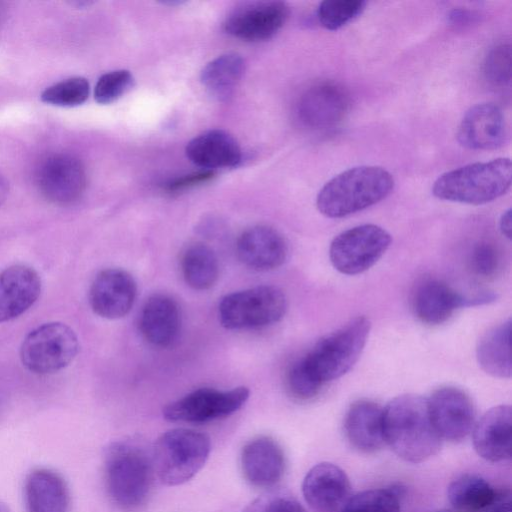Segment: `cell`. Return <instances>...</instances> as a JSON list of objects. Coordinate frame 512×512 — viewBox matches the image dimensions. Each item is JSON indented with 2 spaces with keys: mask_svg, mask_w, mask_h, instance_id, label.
Instances as JSON below:
<instances>
[{
  "mask_svg": "<svg viewBox=\"0 0 512 512\" xmlns=\"http://www.w3.org/2000/svg\"><path fill=\"white\" fill-rule=\"evenodd\" d=\"M0 512H11V510L5 503L0 502Z\"/></svg>",
  "mask_w": 512,
  "mask_h": 512,
  "instance_id": "obj_43",
  "label": "cell"
},
{
  "mask_svg": "<svg viewBox=\"0 0 512 512\" xmlns=\"http://www.w3.org/2000/svg\"><path fill=\"white\" fill-rule=\"evenodd\" d=\"M8 190H9L8 182L6 181L4 176L1 175V173H0V206L5 201L7 194H8Z\"/></svg>",
  "mask_w": 512,
  "mask_h": 512,
  "instance_id": "obj_42",
  "label": "cell"
},
{
  "mask_svg": "<svg viewBox=\"0 0 512 512\" xmlns=\"http://www.w3.org/2000/svg\"><path fill=\"white\" fill-rule=\"evenodd\" d=\"M432 423L443 440H464L475 425V408L470 397L456 387H441L427 399Z\"/></svg>",
  "mask_w": 512,
  "mask_h": 512,
  "instance_id": "obj_14",
  "label": "cell"
},
{
  "mask_svg": "<svg viewBox=\"0 0 512 512\" xmlns=\"http://www.w3.org/2000/svg\"><path fill=\"white\" fill-rule=\"evenodd\" d=\"M484 76L494 86H506L511 81V46L499 44L487 54L483 64Z\"/></svg>",
  "mask_w": 512,
  "mask_h": 512,
  "instance_id": "obj_35",
  "label": "cell"
},
{
  "mask_svg": "<svg viewBox=\"0 0 512 512\" xmlns=\"http://www.w3.org/2000/svg\"><path fill=\"white\" fill-rule=\"evenodd\" d=\"M344 431L357 450L364 453L380 450L385 444L383 408L367 399L353 402L345 415Z\"/></svg>",
  "mask_w": 512,
  "mask_h": 512,
  "instance_id": "obj_25",
  "label": "cell"
},
{
  "mask_svg": "<svg viewBox=\"0 0 512 512\" xmlns=\"http://www.w3.org/2000/svg\"><path fill=\"white\" fill-rule=\"evenodd\" d=\"M511 319L493 327L479 340L476 348L478 364L487 374L497 378H510L511 363Z\"/></svg>",
  "mask_w": 512,
  "mask_h": 512,
  "instance_id": "obj_27",
  "label": "cell"
},
{
  "mask_svg": "<svg viewBox=\"0 0 512 512\" xmlns=\"http://www.w3.org/2000/svg\"><path fill=\"white\" fill-rule=\"evenodd\" d=\"M236 251L245 266L257 271H269L285 262L288 247L278 231L269 226L257 225L240 235Z\"/></svg>",
  "mask_w": 512,
  "mask_h": 512,
  "instance_id": "obj_21",
  "label": "cell"
},
{
  "mask_svg": "<svg viewBox=\"0 0 512 512\" xmlns=\"http://www.w3.org/2000/svg\"><path fill=\"white\" fill-rule=\"evenodd\" d=\"M402 497L399 486L365 490L348 498L340 512H400Z\"/></svg>",
  "mask_w": 512,
  "mask_h": 512,
  "instance_id": "obj_31",
  "label": "cell"
},
{
  "mask_svg": "<svg viewBox=\"0 0 512 512\" xmlns=\"http://www.w3.org/2000/svg\"><path fill=\"white\" fill-rule=\"evenodd\" d=\"M103 466L111 502L124 512L142 510L152 494L156 477L152 447L137 436L117 439L105 448Z\"/></svg>",
  "mask_w": 512,
  "mask_h": 512,
  "instance_id": "obj_1",
  "label": "cell"
},
{
  "mask_svg": "<svg viewBox=\"0 0 512 512\" xmlns=\"http://www.w3.org/2000/svg\"><path fill=\"white\" fill-rule=\"evenodd\" d=\"M350 106L346 88L337 82L322 80L301 94L296 110L305 127L319 131L337 126L346 117Z\"/></svg>",
  "mask_w": 512,
  "mask_h": 512,
  "instance_id": "obj_11",
  "label": "cell"
},
{
  "mask_svg": "<svg viewBox=\"0 0 512 512\" xmlns=\"http://www.w3.org/2000/svg\"><path fill=\"white\" fill-rule=\"evenodd\" d=\"M136 295L137 285L130 273L119 268H107L92 281L89 303L98 316L119 319L130 312Z\"/></svg>",
  "mask_w": 512,
  "mask_h": 512,
  "instance_id": "obj_15",
  "label": "cell"
},
{
  "mask_svg": "<svg viewBox=\"0 0 512 512\" xmlns=\"http://www.w3.org/2000/svg\"><path fill=\"white\" fill-rule=\"evenodd\" d=\"M79 350L77 335L62 322L44 323L24 338L20 359L31 373L48 375L67 367Z\"/></svg>",
  "mask_w": 512,
  "mask_h": 512,
  "instance_id": "obj_8",
  "label": "cell"
},
{
  "mask_svg": "<svg viewBox=\"0 0 512 512\" xmlns=\"http://www.w3.org/2000/svg\"><path fill=\"white\" fill-rule=\"evenodd\" d=\"M363 0H325L316 11L319 24L327 30H338L362 14L366 7Z\"/></svg>",
  "mask_w": 512,
  "mask_h": 512,
  "instance_id": "obj_32",
  "label": "cell"
},
{
  "mask_svg": "<svg viewBox=\"0 0 512 512\" xmlns=\"http://www.w3.org/2000/svg\"><path fill=\"white\" fill-rule=\"evenodd\" d=\"M289 7L282 1H253L234 8L224 22L231 36L249 42L272 38L286 23Z\"/></svg>",
  "mask_w": 512,
  "mask_h": 512,
  "instance_id": "obj_12",
  "label": "cell"
},
{
  "mask_svg": "<svg viewBox=\"0 0 512 512\" xmlns=\"http://www.w3.org/2000/svg\"><path fill=\"white\" fill-rule=\"evenodd\" d=\"M214 176L213 171L203 170L200 172L188 174L179 178H176L173 181H170L166 185V190L169 192L181 191L187 189L189 187H193L195 185L205 183L211 180Z\"/></svg>",
  "mask_w": 512,
  "mask_h": 512,
  "instance_id": "obj_39",
  "label": "cell"
},
{
  "mask_svg": "<svg viewBox=\"0 0 512 512\" xmlns=\"http://www.w3.org/2000/svg\"><path fill=\"white\" fill-rule=\"evenodd\" d=\"M41 194L50 202L67 205L78 200L86 186V171L75 156L58 153L44 159L36 174Z\"/></svg>",
  "mask_w": 512,
  "mask_h": 512,
  "instance_id": "obj_13",
  "label": "cell"
},
{
  "mask_svg": "<svg viewBox=\"0 0 512 512\" xmlns=\"http://www.w3.org/2000/svg\"><path fill=\"white\" fill-rule=\"evenodd\" d=\"M186 155L195 165L212 171L237 166L242 158L236 139L223 130H209L193 138L186 146Z\"/></svg>",
  "mask_w": 512,
  "mask_h": 512,
  "instance_id": "obj_26",
  "label": "cell"
},
{
  "mask_svg": "<svg viewBox=\"0 0 512 512\" xmlns=\"http://www.w3.org/2000/svg\"><path fill=\"white\" fill-rule=\"evenodd\" d=\"M245 71V62L237 53H226L213 59L201 72V83L218 100L228 99Z\"/></svg>",
  "mask_w": 512,
  "mask_h": 512,
  "instance_id": "obj_28",
  "label": "cell"
},
{
  "mask_svg": "<svg viewBox=\"0 0 512 512\" xmlns=\"http://www.w3.org/2000/svg\"><path fill=\"white\" fill-rule=\"evenodd\" d=\"M181 270L186 284L200 291L211 288L219 277L217 256L203 243H193L184 250Z\"/></svg>",
  "mask_w": 512,
  "mask_h": 512,
  "instance_id": "obj_29",
  "label": "cell"
},
{
  "mask_svg": "<svg viewBox=\"0 0 512 512\" xmlns=\"http://www.w3.org/2000/svg\"><path fill=\"white\" fill-rule=\"evenodd\" d=\"M482 512H511V490L498 489L495 499Z\"/></svg>",
  "mask_w": 512,
  "mask_h": 512,
  "instance_id": "obj_40",
  "label": "cell"
},
{
  "mask_svg": "<svg viewBox=\"0 0 512 512\" xmlns=\"http://www.w3.org/2000/svg\"><path fill=\"white\" fill-rule=\"evenodd\" d=\"M456 137L461 146L471 150H493L503 146L507 138L503 111L491 102L475 104L461 119Z\"/></svg>",
  "mask_w": 512,
  "mask_h": 512,
  "instance_id": "obj_16",
  "label": "cell"
},
{
  "mask_svg": "<svg viewBox=\"0 0 512 512\" xmlns=\"http://www.w3.org/2000/svg\"><path fill=\"white\" fill-rule=\"evenodd\" d=\"M511 160L506 157L471 163L441 174L432 193L441 200L471 205L491 202L511 186Z\"/></svg>",
  "mask_w": 512,
  "mask_h": 512,
  "instance_id": "obj_4",
  "label": "cell"
},
{
  "mask_svg": "<svg viewBox=\"0 0 512 512\" xmlns=\"http://www.w3.org/2000/svg\"><path fill=\"white\" fill-rule=\"evenodd\" d=\"M350 482L346 473L329 462L318 463L305 475L302 493L316 512H336L349 498Z\"/></svg>",
  "mask_w": 512,
  "mask_h": 512,
  "instance_id": "obj_17",
  "label": "cell"
},
{
  "mask_svg": "<svg viewBox=\"0 0 512 512\" xmlns=\"http://www.w3.org/2000/svg\"><path fill=\"white\" fill-rule=\"evenodd\" d=\"M497 491L484 478L463 474L450 483L447 496L460 512H482L495 499Z\"/></svg>",
  "mask_w": 512,
  "mask_h": 512,
  "instance_id": "obj_30",
  "label": "cell"
},
{
  "mask_svg": "<svg viewBox=\"0 0 512 512\" xmlns=\"http://www.w3.org/2000/svg\"><path fill=\"white\" fill-rule=\"evenodd\" d=\"M473 446L486 461L496 463L510 459L512 436V410L509 405L489 409L475 422Z\"/></svg>",
  "mask_w": 512,
  "mask_h": 512,
  "instance_id": "obj_20",
  "label": "cell"
},
{
  "mask_svg": "<svg viewBox=\"0 0 512 512\" xmlns=\"http://www.w3.org/2000/svg\"><path fill=\"white\" fill-rule=\"evenodd\" d=\"M210 451V438L205 433L186 428L168 430L152 447L155 475L164 485H181L201 470Z\"/></svg>",
  "mask_w": 512,
  "mask_h": 512,
  "instance_id": "obj_5",
  "label": "cell"
},
{
  "mask_svg": "<svg viewBox=\"0 0 512 512\" xmlns=\"http://www.w3.org/2000/svg\"><path fill=\"white\" fill-rule=\"evenodd\" d=\"M134 83L133 75L126 69L103 74L94 88V98L99 104H110L129 91Z\"/></svg>",
  "mask_w": 512,
  "mask_h": 512,
  "instance_id": "obj_34",
  "label": "cell"
},
{
  "mask_svg": "<svg viewBox=\"0 0 512 512\" xmlns=\"http://www.w3.org/2000/svg\"><path fill=\"white\" fill-rule=\"evenodd\" d=\"M287 310L284 292L271 285L256 286L225 295L218 308L227 329L264 327L280 321Z\"/></svg>",
  "mask_w": 512,
  "mask_h": 512,
  "instance_id": "obj_7",
  "label": "cell"
},
{
  "mask_svg": "<svg viewBox=\"0 0 512 512\" xmlns=\"http://www.w3.org/2000/svg\"><path fill=\"white\" fill-rule=\"evenodd\" d=\"M472 271L481 277L494 276L500 268V254L491 243L481 242L474 246L470 255Z\"/></svg>",
  "mask_w": 512,
  "mask_h": 512,
  "instance_id": "obj_38",
  "label": "cell"
},
{
  "mask_svg": "<svg viewBox=\"0 0 512 512\" xmlns=\"http://www.w3.org/2000/svg\"><path fill=\"white\" fill-rule=\"evenodd\" d=\"M249 395L250 390L244 386L230 390L199 388L166 405L163 416L172 422L206 423L235 413Z\"/></svg>",
  "mask_w": 512,
  "mask_h": 512,
  "instance_id": "obj_10",
  "label": "cell"
},
{
  "mask_svg": "<svg viewBox=\"0 0 512 512\" xmlns=\"http://www.w3.org/2000/svg\"><path fill=\"white\" fill-rule=\"evenodd\" d=\"M240 462L245 479L258 488L275 486L286 466L281 446L269 436L249 440L242 448Z\"/></svg>",
  "mask_w": 512,
  "mask_h": 512,
  "instance_id": "obj_18",
  "label": "cell"
},
{
  "mask_svg": "<svg viewBox=\"0 0 512 512\" xmlns=\"http://www.w3.org/2000/svg\"><path fill=\"white\" fill-rule=\"evenodd\" d=\"M24 502L27 512H70L71 495L58 472L36 468L25 478Z\"/></svg>",
  "mask_w": 512,
  "mask_h": 512,
  "instance_id": "obj_24",
  "label": "cell"
},
{
  "mask_svg": "<svg viewBox=\"0 0 512 512\" xmlns=\"http://www.w3.org/2000/svg\"><path fill=\"white\" fill-rule=\"evenodd\" d=\"M365 316L351 319L320 339L302 360L324 384L346 374L359 359L370 333Z\"/></svg>",
  "mask_w": 512,
  "mask_h": 512,
  "instance_id": "obj_6",
  "label": "cell"
},
{
  "mask_svg": "<svg viewBox=\"0 0 512 512\" xmlns=\"http://www.w3.org/2000/svg\"><path fill=\"white\" fill-rule=\"evenodd\" d=\"M391 235L375 224H362L338 234L331 242L329 258L345 275H357L371 268L387 251Z\"/></svg>",
  "mask_w": 512,
  "mask_h": 512,
  "instance_id": "obj_9",
  "label": "cell"
},
{
  "mask_svg": "<svg viewBox=\"0 0 512 512\" xmlns=\"http://www.w3.org/2000/svg\"><path fill=\"white\" fill-rule=\"evenodd\" d=\"M323 385L307 367L302 358L291 366L287 375L289 392L300 400L312 399L318 395Z\"/></svg>",
  "mask_w": 512,
  "mask_h": 512,
  "instance_id": "obj_36",
  "label": "cell"
},
{
  "mask_svg": "<svg viewBox=\"0 0 512 512\" xmlns=\"http://www.w3.org/2000/svg\"><path fill=\"white\" fill-rule=\"evenodd\" d=\"M90 93L87 79L72 77L46 88L41 94L43 102L60 107H74L84 103Z\"/></svg>",
  "mask_w": 512,
  "mask_h": 512,
  "instance_id": "obj_33",
  "label": "cell"
},
{
  "mask_svg": "<svg viewBox=\"0 0 512 512\" xmlns=\"http://www.w3.org/2000/svg\"><path fill=\"white\" fill-rule=\"evenodd\" d=\"M394 185L392 174L383 167H352L324 184L318 192L316 206L326 217H346L382 201Z\"/></svg>",
  "mask_w": 512,
  "mask_h": 512,
  "instance_id": "obj_3",
  "label": "cell"
},
{
  "mask_svg": "<svg viewBox=\"0 0 512 512\" xmlns=\"http://www.w3.org/2000/svg\"><path fill=\"white\" fill-rule=\"evenodd\" d=\"M461 307H467V296L438 279L422 280L413 292L414 314L422 323L428 325L446 322Z\"/></svg>",
  "mask_w": 512,
  "mask_h": 512,
  "instance_id": "obj_22",
  "label": "cell"
},
{
  "mask_svg": "<svg viewBox=\"0 0 512 512\" xmlns=\"http://www.w3.org/2000/svg\"><path fill=\"white\" fill-rule=\"evenodd\" d=\"M385 444L411 463H420L435 455L442 443L428 409L427 399L405 394L392 399L383 408Z\"/></svg>",
  "mask_w": 512,
  "mask_h": 512,
  "instance_id": "obj_2",
  "label": "cell"
},
{
  "mask_svg": "<svg viewBox=\"0 0 512 512\" xmlns=\"http://www.w3.org/2000/svg\"><path fill=\"white\" fill-rule=\"evenodd\" d=\"M139 328L150 344L162 348L171 346L181 328L178 303L165 294L152 295L141 310Z\"/></svg>",
  "mask_w": 512,
  "mask_h": 512,
  "instance_id": "obj_23",
  "label": "cell"
},
{
  "mask_svg": "<svg viewBox=\"0 0 512 512\" xmlns=\"http://www.w3.org/2000/svg\"><path fill=\"white\" fill-rule=\"evenodd\" d=\"M243 512H306L304 507L292 496L270 491L254 499Z\"/></svg>",
  "mask_w": 512,
  "mask_h": 512,
  "instance_id": "obj_37",
  "label": "cell"
},
{
  "mask_svg": "<svg viewBox=\"0 0 512 512\" xmlns=\"http://www.w3.org/2000/svg\"><path fill=\"white\" fill-rule=\"evenodd\" d=\"M41 278L24 264L9 266L0 272V323L25 313L40 296Z\"/></svg>",
  "mask_w": 512,
  "mask_h": 512,
  "instance_id": "obj_19",
  "label": "cell"
},
{
  "mask_svg": "<svg viewBox=\"0 0 512 512\" xmlns=\"http://www.w3.org/2000/svg\"><path fill=\"white\" fill-rule=\"evenodd\" d=\"M512 217H511V210L507 209L500 218L499 221V228L501 233L507 237L508 239L511 238V230H512Z\"/></svg>",
  "mask_w": 512,
  "mask_h": 512,
  "instance_id": "obj_41",
  "label": "cell"
}]
</instances>
